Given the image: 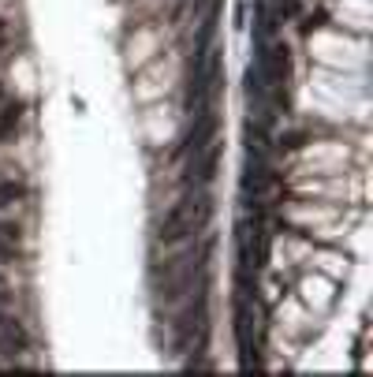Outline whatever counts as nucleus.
Wrapping results in <instances>:
<instances>
[{
    "label": "nucleus",
    "instance_id": "nucleus-2",
    "mask_svg": "<svg viewBox=\"0 0 373 377\" xmlns=\"http://www.w3.org/2000/svg\"><path fill=\"white\" fill-rule=\"evenodd\" d=\"M34 347V336L26 329V321L11 310V303H0V355H4L11 366H23V355Z\"/></svg>",
    "mask_w": 373,
    "mask_h": 377
},
{
    "label": "nucleus",
    "instance_id": "nucleus-4",
    "mask_svg": "<svg viewBox=\"0 0 373 377\" xmlns=\"http://www.w3.org/2000/svg\"><path fill=\"white\" fill-rule=\"evenodd\" d=\"M280 8L273 4V0H254V37L261 42V37H276L280 34Z\"/></svg>",
    "mask_w": 373,
    "mask_h": 377
},
{
    "label": "nucleus",
    "instance_id": "nucleus-6",
    "mask_svg": "<svg viewBox=\"0 0 373 377\" xmlns=\"http://www.w3.org/2000/svg\"><path fill=\"white\" fill-rule=\"evenodd\" d=\"M0 303H11V288H4V284H0Z\"/></svg>",
    "mask_w": 373,
    "mask_h": 377
},
{
    "label": "nucleus",
    "instance_id": "nucleus-5",
    "mask_svg": "<svg viewBox=\"0 0 373 377\" xmlns=\"http://www.w3.org/2000/svg\"><path fill=\"white\" fill-rule=\"evenodd\" d=\"M34 198V187L26 179H0V210H11V205H23Z\"/></svg>",
    "mask_w": 373,
    "mask_h": 377
},
{
    "label": "nucleus",
    "instance_id": "nucleus-3",
    "mask_svg": "<svg viewBox=\"0 0 373 377\" xmlns=\"http://www.w3.org/2000/svg\"><path fill=\"white\" fill-rule=\"evenodd\" d=\"M220 135V116L206 109V112H198V116H186V127H183V135H179V146H176V157H194V153H202L209 142H217Z\"/></svg>",
    "mask_w": 373,
    "mask_h": 377
},
{
    "label": "nucleus",
    "instance_id": "nucleus-1",
    "mask_svg": "<svg viewBox=\"0 0 373 377\" xmlns=\"http://www.w3.org/2000/svg\"><path fill=\"white\" fill-rule=\"evenodd\" d=\"M213 210H217V205H213V194L206 187H183L179 202H172L168 213L157 220L153 246H179V243H191L198 236H206Z\"/></svg>",
    "mask_w": 373,
    "mask_h": 377
}]
</instances>
